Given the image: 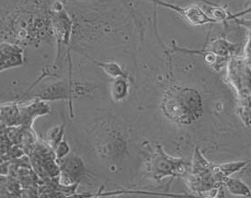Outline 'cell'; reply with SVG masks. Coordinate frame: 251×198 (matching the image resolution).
Returning <instances> with one entry per match:
<instances>
[{
	"instance_id": "cell-1",
	"label": "cell",
	"mask_w": 251,
	"mask_h": 198,
	"mask_svg": "<svg viewBox=\"0 0 251 198\" xmlns=\"http://www.w3.org/2000/svg\"><path fill=\"white\" fill-rule=\"evenodd\" d=\"M163 114L180 125H191L203 115V101L199 91L191 87L173 85L167 88L160 104Z\"/></svg>"
},
{
	"instance_id": "cell-2",
	"label": "cell",
	"mask_w": 251,
	"mask_h": 198,
	"mask_svg": "<svg viewBox=\"0 0 251 198\" xmlns=\"http://www.w3.org/2000/svg\"><path fill=\"white\" fill-rule=\"evenodd\" d=\"M150 152L146 162V169L148 176L160 182L168 177L184 176L190 170L191 164L184 159L170 156L161 145H155L150 147Z\"/></svg>"
},
{
	"instance_id": "cell-3",
	"label": "cell",
	"mask_w": 251,
	"mask_h": 198,
	"mask_svg": "<svg viewBox=\"0 0 251 198\" xmlns=\"http://www.w3.org/2000/svg\"><path fill=\"white\" fill-rule=\"evenodd\" d=\"M60 167L59 184L73 185L78 184L79 179L86 174V169L81 159L77 155L69 153L58 161Z\"/></svg>"
},
{
	"instance_id": "cell-4",
	"label": "cell",
	"mask_w": 251,
	"mask_h": 198,
	"mask_svg": "<svg viewBox=\"0 0 251 198\" xmlns=\"http://www.w3.org/2000/svg\"><path fill=\"white\" fill-rule=\"evenodd\" d=\"M152 1H154V3L159 5V6L170 8L171 10L177 12V14L180 15L182 18H184L187 22H189L191 25H193V26L205 25L208 23H217L216 21L212 19L199 6L192 5L189 7H179L177 5L167 3L162 0H152Z\"/></svg>"
},
{
	"instance_id": "cell-5",
	"label": "cell",
	"mask_w": 251,
	"mask_h": 198,
	"mask_svg": "<svg viewBox=\"0 0 251 198\" xmlns=\"http://www.w3.org/2000/svg\"><path fill=\"white\" fill-rule=\"evenodd\" d=\"M73 23L67 11L59 2L53 6L52 13V29L58 41V44L68 45L72 33Z\"/></svg>"
},
{
	"instance_id": "cell-6",
	"label": "cell",
	"mask_w": 251,
	"mask_h": 198,
	"mask_svg": "<svg viewBox=\"0 0 251 198\" xmlns=\"http://www.w3.org/2000/svg\"><path fill=\"white\" fill-rule=\"evenodd\" d=\"M51 113V108L48 103L41 99L35 98L30 103L21 104L22 113V127L30 129L33 122L40 116H44Z\"/></svg>"
},
{
	"instance_id": "cell-7",
	"label": "cell",
	"mask_w": 251,
	"mask_h": 198,
	"mask_svg": "<svg viewBox=\"0 0 251 198\" xmlns=\"http://www.w3.org/2000/svg\"><path fill=\"white\" fill-rule=\"evenodd\" d=\"M23 63L24 49L22 46L8 42L1 43V72L23 66Z\"/></svg>"
},
{
	"instance_id": "cell-8",
	"label": "cell",
	"mask_w": 251,
	"mask_h": 198,
	"mask_svg": "<svg viewBox=\"0 0 251 198\" xmlns=\"http://www.w3.org/2000/svg\"><path fill=\"white\" fill-rule=\"evenodd\" d=\"M236 49V44H231L228 41L223 38H217L212 41L207 45L206 48L202 50H188L182 48H177V50L189 54H201V53H210L216 57H227L231 54H233Z\"/></svg>"
},
{
	"instance_id": "cell-9",
	"label": "cell",
	"mask_w": 251,
	"mask_h": 198,
	"mask_svg": "<svg viewBox=\"0 0 251 198\" xmlns=\"http://www.w3.org/2000/svg\"><path fill=\"white\" fill-rule=\"evenodd\" d=\"M73 85H66L64 82H56L43 89L35 98L41 99L43 101H58L68 99L73 93Z\"/></svg>"
},
{
	"instance_id": "cell-10",
	"label": "cell",
	"mask_w": 251,
	"mask_h": 198,
	"mask_svg": "<svg viewBox=\"0 0 251 198\" xmlns=\"http://www.w3.org/2000/svg\"><path fill=\"white\" fill-rule=\"evenodd\" d=\"M1 124L3 127L22 126L21 104L18 103H6L1 104Z\"/></svg>"
},
{
	"instance_id": "cell-11",
	"label": "cell",
	"mask_w": 251,
	"mask_h": 198,
	"mask_svg": "<svg viewBox=\"0 0 251 198\" xmlns=\"http://www.w3.org/2000/svg\"><path fill=\"white\" fill-rule=\"evenodd\" d=\"M130 82L127 77H119L113 79L111 84V99L115 103H121L125 101L129 95Z\"/></svg>"
},
{
	"instance_id": "cell-12",
	"label": "cell",
	"mask_w": 251,
	"mask_h": 198,
	"mask_svg": "<svg viewBox=\"0 0 251 198\" xmlns=\"http://www.w3.org/2000/svg\"><path fill=\"white\" fill-rule=\"evenodd\" d=\"M224 185L226 187L229 193L234 196L251 198V189L239 179H234L227 177L224 181Z\"/></svg>"
},
{
	"instance_id": "cell-13",
	"label": "cell",
	"mask_w": 251,
	"mask_h": 198,
	"mask_svg": "<svg viewBox=\"0 0 251 198\" xmlns=\"http://www.w3.org/2000/svg\"><path fill=\"white\" fill-rule=\"evenodd\" d=\"M65 140V125H56L49 129L46 135L47 145H49L54 150L59 145L62 140Z\"/></svg>"
},
{
	"instance_id": "cell-14",
	"label": "cell",
	"mask_w": 251,
	"mask_h": 198,
	"mask_svg": "<svg viewBox=\"0 0 251 198\" xmlns=\"http://www.w3.org/2000/svg\"><path fill=\"white\" fill-rule=\"evenodd\" d=\"M93 62L112 79H116L119 77H127L122 66L116 62H100L95 60H93Z\"/></svg>"
},
{
	"instance_id": "cell-15",
	"label": "cell",
	"mask_w": 251,
	"mask_h": 198,
	"mask_svg": "<svg viewBox=\"0 0 251 198\" xmlns=\"http://www.w3.org/2000/svg\"><path fill=\"white\" fill-rule=\"evenodd\" d=\"M53 151H54V155L56 157V161H60L70 153L71 148H70L69 144L67 143V141H66V140H63Z\"/></svg>"
}]
</instances>
